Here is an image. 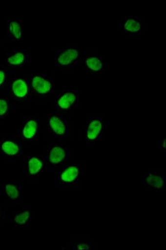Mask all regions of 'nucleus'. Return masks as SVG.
I'll use <instances>...</instances> for the list:
<instances>
[{
  "label": "nucleus",
  "mask_w": 166,
  "mask_h": 250,
  "mask_svg": "<svg viewBox=\"0 0 166 250\" xmlns=\"http://www.w3.org/2000/svg\"><path fill=\"white\" fill-rule=\"evenodd\" d=\"M31 94L40 98L51 96L54 92V80L45 74L37 73L30 75L28 78Z\"/></svg>",
  "instance_id": "obj_1"
},
{
  "label": "nucleus",
  "mask_w": 166,
  "mask_h": 250,
  "mask_svg": "<svg viewBox=\"0 0 166 250\" xmlns=\"http://www.w3.org/2000/svg\"><path fill=\"white\" fill-rule=\"evenodd\" d=\"M45 125L47 134L53 138H63L69 131L68 123L60 114L48 115Z\"/></svg>",
  "instance_id": "obj_2"
},
{
  "label": "nucleus",
  "mask_w": 166,
  "mask_h": 250,
  "mask_svg": "<svg viewBox=\"0 0 166 250\" xmlns=\"http://www.w3.org/2000/svg\"><path fill=\"white\" fill-rule=\"evenodd\" d=\"M81 60L79 50L73 47L60 49L54 57L55 64L60 68L78 66Z\"/></svg>",
  "instance_id": "obj_3"
},
{
  "label": "nucleus",
  "mask_w": 166,
  "mask_h": 250,
  "mask_svg": "<svg viewBox=\"0 0 166 250\" xmlns=\"http://www.w3.org/2000/svg\"><path fill=\"white\" fill-rule=\"evenodd\" d=\"M23 176L27 179H35L45 169L47 163L45 159L37 156L24 157Z\"/></svg>",
  "instance_id": "obj_4"
},
{
  "label": "nucleus",
  "mask_w": 166,
  "mask_h": 250,
  "mask_svg": "<svg viewBox=\"0 0 166 250\" xmlns=\"http://www.w3.org/2000/svg\"><path fill=\"white\" fill-rule=\"evenodd\" d=\"M80 95L73 90H65L59 92L55 100L57 109L61 113L70 111L80 101Z\"/></svg>",
  "instance_id": "obj_5"
},
{
  "label": "nucleus",
  "mask_w": 166,
  "mask_h": 250,
  "mask_svg": "<svg viewBox=\"0 0 166 250\" xmlns=\"http://www.w3.org/2000/svg\"><path fill=\"white\" fill-rule=\"evenodd\" d=\"M40 127L39 117L36 115L27 116L20 128V138L25 142H31L37 137Z\"/></svg>",
  "instance_id": "obj_6"
},
{
  "label": "nucleus",
  "mask_w": 166,
  "mask_h": 250,
  "mask_svg": "<svg viewBox=\"0 0 166 250\" xmlns=\"http://www.w3.org/2000/svg\"><path fill=\"white\" fill-rule=\"evenodd\" d=\"M11 95L16 100H25L30 96L28 79L24 76H17L10 84Z\"/></svg>",
  "instance_id": "obj_7"
},
{
  "label": "nucleus",
  "mask_w": 166,
  "mask_h": 250,
  "mask_svg": "<svg viewBox=\"0 0 166 250\" xmlns=\"http://www.w3.org/2000/svg\"><path fill=\"white\" fill-rule=\"evenodd\" d=\"M104 119L99 116L93 115L88 118L85 131L87 140L93 141L101 136L104 130Z\"/></svg>",
  "instance_id": "obj_8"
},
{
  "label": "nucleus",
  "mask_w": 166,
  "mask_h": 250,
  "mask_svg": "<svg viewBox=\"0 0 166 250\" xmlns=\"http://www.w3.org/2000/svg\"><path fill=\"white\" fill-rule=\"evenodd\" d=\"M30 60V54L27 50L14 49L6 54V63L10 66H27Z\"/></svg>",
  "instance_id": "obj_9"
},
{
  "label": "nucleus",
  "mask_w": 166,
  "mask_h": 250,
  "mask_svg": "<svg viewBox=\"0 0 166 250\" xmlns=\"http://www.w3.org/2000/svg\"><path fill=\"white\" fill-rule=\"evenodd\" d=\"M67 157L68 152L65 147L62 146H53L47 149L45 160L47 164L58 166L63 164Z\"/></svg>",
  "instance_id": "obj_10"
},
{
  "label": "nucleus",
  "mask_w": 166,
  "mask_h": 250,
  "mask_svg": "<svg viewBox=\"0 0 166 250\" xmlns=\"http://www.w3.org/2000/svg\"><path fill=\"white\" fill-rule=\"evenodd\" d=\"M121 28L124 33L137 35L145 29L144 18L136 17H127L121 20Z\"/></svg>",
  "instance_id": "obj_11"
},
{
  "label": "nucleus",
  "mask_w": 166,
  "mask_h": 250,
  "mask_svg": "<svg viewBox=\"0 0 166 250\" xmlns=\"http://www.w3.org/2000/svg\"><path fill=\"white\" fill-rule=\"evenodd\" d=\"M6 34L14 41H21L23 38V28L22 21L17 17L8 20L5 24Z\"/></svg>",
  "instance_id": "obj_12"
},
{
  "label": "nucleus",
  "mask_w": 166,
  "mask_h": 250,
  "mask_svg": "<svg viewBox=\"0 0 166 250\" xmlns=\"http://www.w3.org/2000/svg\"><path fill=\"white\" fill-rule=\"evenodd\" d=\"M80 172L79 166L72 165L66 166L60 172L59 180L64 185L73 184L78 181Z\"/></svg>",
  "instance_id": "obj_13"
},
{
  "label": "nucleus",
  "mask_w": 166,
  "mask_h": 250,
  "mask_svg": "<svg viewBox=\"0 0 166 250\" xmlns=\"http://www.w3.org/2000/svg\"><path fill=\"white\" fill-rule=\"evenodd\" d=\"M82 64L88 73H104V60L103 58L95 56L84 57L82 60Z\"/></svg>",
  "instance_id": "obj_14"
},
{
  "label": "nucleus",
  "mask_w": 166,
  "mask_h": 250,
  "mask_svg": "<svg viewBox=\"0 0 166 250\" xmlns=\"http://www.w3.org/2000/svg\"><path fill=\"white\" fill-rule=\"evenodd\" d=\"M22 148L13 140L0 139V154L3 156L14 157L21 155Z\"/></svg>",
  "instance_id": "obj_15"
},
{
  "label": "nucleus",
  "mask_w": 166,
  "mask_h": 250,
  "mask_svg": "<svg viewBox=\"0 0 166 250\" xmlns=\"http://www.w3.org/2000/svg\"><path fill=\"white\" fill-rule=\"evenodd\" d=\"M4 191L7 198L11 201H18L21 198V190L20 185L17 182L7 181L4 186Z\"/></svg>",
  "instance_id": "obj_16"
},
{
  "label": "nucleus",
  "mask_w": 166,
  "mask_h": 250,
  "mask_svg": "<svg viewBox=\"0 0 166 250\" xmlns=\"http://www.w3.org/2000/svg\"><path fill=\"white\" fill-rule=\"evenodd\" d=\"M32 213L28 208H24L14 217L15 224L19 228H26L29 226L31 220Z\"/></svg>",
  "instance_id": "obj_17"
},
{
  "label": "nucleus",
  "mask_w": 166,
  "mask_h": 250,
  "mask_svg": "<svg viewBox=\"0 0 166 250\" xmlns=\"http://www.w3.org/2000/svg\"><path fill=\"white\" fill-rule=\"evenodd\" d=\"M164 180L160 174L153 172H150L145 178L146 182L149 186L159 189L163 188Z\"/></svg>",
  "instance_id": "obj_18"
},
{
  "label": "nucleus",
  "mask_w": 166,
  "mask_h": 250,
  "mask_svg": "<svg viewBox=\"0 0 166 250\" xmlns=\"http://www.w3.org/2000/svg\"><path fill=\"white\" fill-rule=\"evenodd\" d=\"M10 103L6 98L0 97V119H4L9 114Z\"/></svg>",
  "instance_id": "obj_19"
},
{
  "label": "nucleus",
  "mask_w": 166,
  "mask_h": 250,
  "mask_svg": "<svg viewBox=\"0 0 166 250\" xmlns=\"http://www.w3.org/2000/svg\"><path fill=\"white\" fill-rule=\"evenodd\" d=\"M6 70L2 67H0V88H1L4 85L6 82Z\"/></svg>",
  "instance_id": "obj_20"
},
{
  "label": "nucleus",
  "mask_w": 166,
  "mask_h": 250,
  "mask_svg": "<svg viewBox=\"0 0 166 250\" xmlns=\"http://www.w3.org/2000/svg\"><path fill=\"white\" fill-rule=\"evenodd\" d=\"M79 250H88L90 249L89 244L87 243H79L76 247Z\"/></svg>",
  "instance_id": "obj_21"
},
{
  "label": "nucleus",
  "mask_w": 166,
  "mask_h": 250,
  "mask_svg": "<svg viewBox=\"0 0 166 250\" xmlns=\"http://www.w3.org/2000/svg\"><path fill=\"white\" fill-rule=\"evenodd\" d=\"M4 210L2 206H0V222L4 219Z\"/></svg>",
  "instance_id": "obj_22"
}]
</instances>
